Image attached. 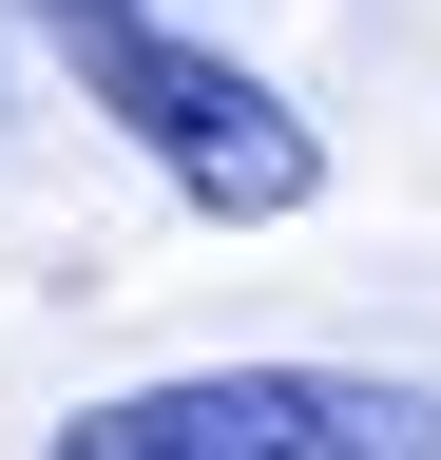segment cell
Returning <instances> with one entry per match:
<instances>
[{
	"label": "cell",
	"mask_w": 441,
	"mask_h": 460,
	"mask_svg": "<svg viewBox=\"0 0 441 460\" xmlns=\"http://www.w3.org/2000/svg\"><path fill=\"white\" fill-rule=\"evenodd\" d=\"M20 20H154V0H20Z\"/></svg>",
	"instance_id": "3957f363"
},
{
	"label": "cell",
	"mask_w": 441,
	"mask_h": 460,
	"mask_svg": "<svg viewBox=\"0 0 441 460\" xmlns=\"http://www.w3.org/2000/svg\"><path fill=\"white\" fill-rule=\"evenodd\" d=\"M58 58H77V115H116L192 211L288 230V211L326 192V135L250 77V58H192V39H154V20H58Z\"/></svg>",
	"instance_id": "6da1fadb"
},
{
	"label": "cell",
	"mask_w": 441,
	"mask_h": 460,
	"mask_svg": "<svg viewBox=\"0 0 441 460\" xmlns=\"http://www.w3.org/2000/svg\"><path fill=\"white\" fill-rule=\"evenodd\" d=\"M0 115H20V96H0Z\"/></svg>",
	"instance_id": "277c9868"
},
{
	"label": "cell",
	"mask_w": 441,
	"mask_h": 460,
	"mask_svg": "<svg viewBox=\"0 0 441 460\" xmlns=\"http://www.w3.org/2000/svg\"><path fill=\"white\" fill-rule=\"evenodd\" d=\"M39 460H441V384L384 365H173L77 402Z\"/></svg>",
	"instance_id": "7a4b0ae2"
}]
</instances>
